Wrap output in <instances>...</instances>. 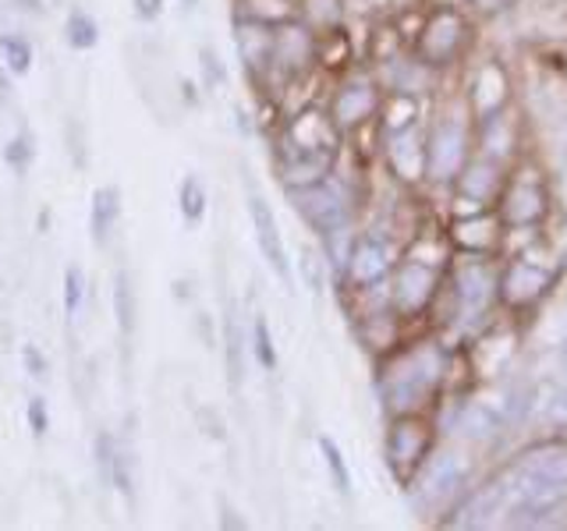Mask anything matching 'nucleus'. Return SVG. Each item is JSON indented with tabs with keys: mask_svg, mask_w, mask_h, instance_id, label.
<instances>
[{
	"mask_svg": "<svg viewBox=\"0 0 567 531\" xmlns=\"http://www.w3.org/2000/svg\"><path fill=\"white\" fill-rule=\"evenodd\" d=\"M280 177L288 188H306L316 181H327L337 156V128L327 114L301 111L280 142Z\"/></svg>",
	"mask_w": 567,
	"mask_h": 531,
	"instance_id": "1",
	"label": "nucleus"
},
{
	"mask_svg": "<svg viewBox=\"0 0 567 531\" xmlns=\"http://www.w3.org/2000/svg\"><path fill=\"white\" fill-rule=\"evenodd\" d=\"M567 500V468L564 465H532L511 486V524H539L557 513Z\"/></svg>",
	"mask_w": 567,
	"mask_h": 531,
	"instance_id": "2",
	"label": "nucleus"
},
{
	"mask_svg": "<svg viewBox=\"0 0 567 531\" xmlns=\"http://www.w3.org/2000/svg\"><path fill=\"white\" fill-rule=\"evenodd\" d=\"M291 202L298 209V217L306 220L319 238H337L348 227V206L341 199V191L330 188L327 181H316L306 188H291Z\"/></svg>",
	"mask_w": 567,
	"mask_h": 531,
	"instance_id": "3",
	"label": "nucleus"
},
{
	"mask_svg": "<svg viewBox=\"0 0 567 531\" xmlns=\"http://www.w3.org/2000/svg\"><path fill=\"white\" fill-rule=\"evenodd\" d=\"M430 454V429L419 418H398L386 436V465L401 482L415 475L422 457Z\"/></svg>",
	"mask_w": 567,
	"mask_h": 531,
	"instance_id": "4",
	"label": "nucleus"
},
{
	"mask_svg": "<svg viewBox=\"0 0 567 531\" xmlns=\"http://www.w3.org/2000/svg\"><path fill=\"white\" fill-rule=\"evenodd\" d=\"M436 379H440V362H436V354H433V351H419V354H412V358H408V365H404V368L398 372V376L390 379V386H386L390 407H394V412H404V404H408V407L419 404V400L436 386Z\"/></svg>",
	"mask_w": 567,
	"mask_h": 531,
	"instance_id": "5",
	"label": "nucleus"
},
{
	"mask_svg": "<svg viewBox=\"0 0 567 531\" xmlns=\"http://www.w3.org/2000/svg\"><path fill=\"white\" fill-rule=\"evenodd\" d=\"M465 167V128L457 121H440L425 146V174L433 181H451Z\"/></svg>",
	"mask_w": 567,
	"mask_h": 531,
	"instance_id": "6",
	"label": "nucleus"
},
{
	"mask_svg": "<svg viewBox=\"0 0 567 531\" xmlns=\"http://www.w3.org/2000/svg\"><path fill=\"white\" fill-rule=\"evenodd\" d=\"M248 217H252V227H256V241H259V252L266 259V266L288 283L291 280V262H288V248H284V235L277 227V217L270 202L262 199V195H248Z\"/></svg>",
	"mask_w": 567,
	"mask_h": 531,
	"instance_id": "7",
	"label": "nucleus"
},
{
	"mask_svg": "<svg viewBox=\"0 0 567 531\" xmlns=\"http://www.w3.org/2000/svg\"><path fill=\"white\" fill-rule=\"evenodd\" d=\"M465 35V22H461L457 11H436L430 22H425L419 35V58L422 64H447L454 58V50Z\"/></svg>",
	"mask_w": 567,
	"mask_h": 531,
	"instance_id": "8",
	"label": "nucleus"
},
{
	"mask_svg": "<svg viewBox=\"0 0 567 531\" xmlns=\"http://www.w3.org/2000/svg\"><path fill=\"white\" fill-rule=\"evenodd\" d=\"M436 266L422 262V259H412L408 266H401L398 273V288H394V298H398V309L401 312H422L430 305V298L436 291Z\"/></svg>",
	"mask_w": 567,
	"mask_h": 531,
	"instance_id": "9",
	"label": "nucleus"
},
{
	"mask_svg": "<svg viewBox=\"0 0 567 531\" xmlns=\"http://www.w3.org/2000/svg\"><path fill=\"white\" fill-rule=\"evenodd\" d=\"M554 283V273L543 270L536 262H511L507 273L501 280V294L511 305H532L546 294V288Z\"/></svg>",
	"mask_w": 567,
	"mask_h": 531,
	"instance_id": "10",
	"label": "nucleus"
},
{
	"mask_svg": "<svg viewBox=\"0 0 567 531\" xmlns=\"http://www.w3.org/2000/svg\"><path fill=\"white\" fill-rule=\"evenodd\" d=\"M316 58V40L301 25H280L274 29V67H280L284 75H298L301 67Z\"/></svg>",
	"mask_w": 567,
	"mask_h": 531,
	"instance_id": "11",
	"label": "nucleus"
},
{
	"mask_svg": "<svg viewBox=\"0 0 567 531\" xmlns=\"http://www.w3.org/2000/svg\"><path fill=\"white\" fill-rule=\"evenodd\" d=\"M504 223L511 227H528L539 223L546 212V191L536 181H514L504 195Z\"/></svg>",
	"mask_w": 567,
	"mask_h": 531,
	"instance_id": "12",
	"label": "nucleus"
},
{
	"mask_svg": "<svg viewBox=\"0 0 567 531\" xmlns=\"http://www.w3.org/2000/svg\"><path fill=\"white\" fill-rule=\"evenodd\" d=\"M507 100V75L501 64H483L475 71L472 82V111L478 114V121H489L501 114V106Z\"/></svg>",
	"mask_w": 567,
	"mask_h": 531,
	"instance_id": "13",
	"label": "nucleus"
},
{
	"mask_svg": "<svg viewBox=\"0 0 567 531\" xmlns=\"http://www.w3.org/2000/svg\"><path fill=\"white\" fill-rule=\"evenodd\" d=\"M386 270H390V256L377 238H365L351 248L348 280L354 283V288H372V283H380L386 277Z\"/></svg>",
	"mask_w": 567,
	"mask_h": 531,
	"instance_id": "14",
	"label": "nucleus"
},
{
	"mask_svg": "<svg viewBox=\"0 0 567 531\" xmlns=\"http://www.w3.org/2000/svg\"><path fill=\"white\" fill-rule=\"evenodd\" d=\"M238 50L252 75H266L274 64V29H266V22L238 25Z\"/></svg>",
	"mask_w": 567,
	"mask_h": 531,
	"instance_id": "15",
	"label": "nucleus"
},
{
	"mask_svg": "<svg viewBox=\"0 0 567 531\" xmlns=\"http://www.w3.org/2000/svg\"><path fill=\"white\" fill-rule=\"evenodd\" d=\"M121 220V188L103 185L93 191V206H89V238L93 244H106L114 235V227Z\"/></svg>",
	"mask_w": 567,
	"mask_h": 531,
	"instance_id": "16",
	"label": "nucleus"
},
{
	"mask_svg": "<svg viewBox=\"0 0 567 531\" xmlns=\"http://www.w3.org/2000/svg\"><path fill=\"white\" fill-rule=\"evenodd\" d=\"M377 103L380 100L372 93V85H365V82L344 85L333 100V121L341 124V128H354V124H362L372 111H377Z\"/></svg>",
	"mask_w": 567,
	"mask_h": 531,
	"instance_id": "17",
	"label": "nucleus"
},
{
	"mask_svg": "<svg viewBox=\"0 0 567 531\" xmlns=\"http://www.w3.org/2000/svg\"><path fill=\"white\" fill-rule=\"evenodd\" d=\"M511 496V482H489L486 489H478L472 500L461 507L457 513L461 518H454L451 524H461V528H468V524H486V521H493L496 513H501V507H504V500Z\"/></svg>",
	"mask_w": 567,
	"mask_h": 531,
	"instance_id": "18",
	"label": "nucleus"
},
{
	"mask_svg": "<svg viewBox=\"0 0 567 531\" xmlns=\"http://www.w3.org/2000/svg\"><path fill=\"white\" fill-rule=\"evenodd\" d=\"M461 478H465V465H461L457 457H443L436 460V465L425 471L422 478V486H419V500L422 503H440L443 496H451L457 486H461Z\"/></svg>",
	"mask_w": 567,
	"mask_h": 531,
	"instance_id": "19",
	"label": "nucleus"
},
{
	"mask_svg": "<svg viewBox=\"0 0 567 531\" xmlns=\"http://www.w3.org/2000/svg\"><path fill=\"white\" fill-rule=\"evenodd\" d=\"M390 164L404 177V181H415V177L425 170V153L419 149V138L412 128L394 132V142H390Z\"/></svg>",
	"mask_w": 567,
	"mask_h": 531,
	"instance_id": "20",
	"label": "nucleus"
},
{
	"mask_svg": "<svg viewBox=\"0 0 567 531\" xmlns=\"http://www.w3.org/2000/svg\"><path fill=\"white\" fill-rule=\"evenodd\" d=\"M457 294H461V305H465L468 312H478L493 298V273L478 262L465 266L457 277Z\"/></svg>",
	"mask_w": 567,
	"mask_h": 531,
	"instance_id": "21",
	"label": "nucleus"
},
{
	"mask_svg": "<svg viewBox=\"0 0 567 531\" xmlns=\"http://www.w3.org/2000/svg\"><path fill=\"white\" fill-rule=\"evenodd\" d=\"M114 315H117L121 336H132L135 319H138V298H135V283L128 270H117L114 277Z\"/></svg>",
	"mask_w": 567,
	"mask_h": 531,
	"instance_id": "22",
	"label": "nucleus"
},
{
	"mask_svg": "<svg viewBox=\"0 0 567 531\" xmlns=\"http://www.w3.org/2000/svg\"><path fill=\"white\" fill-rule=\"evenodd\" d=\"M64 43L71 50H93L100 43V25H96V18L93 14H85L82 8H75L68 14V22H64Z\"/></svg>",
	"mask_w": 567,
	"mask_h": 531,
	"instance_id": "23",
	"label": "nucleus"
},
{
	"mask_svg": "<svg viewBox=\"0 0 567 531\" xmlns=\"http://www.w3.org/2000/svg\"><path fill=\"white\" fill-rule=\"evenodd\" d=\"M177 209L188 227H199L206 217V188L199 185V177H185L182 188H177Z\"/></svg>",
	"mask_w": 567,
	"mask_h": 531,
	"instance_id": "24",
	"label": "nucleus"
},
{
	"mask_svg": "<svg viewBox=\"0 0 567 531\" xmlns=\"http://www.w3.org/2000/svg\"><path fill=\"white\" fill-rule=\"evenodd\" d=\"M0 58H4L8 71L11 75H29L32 67V43L25 40V35H11V32H0Z\"/></svg>",
	"mask_w": 567,
	"mask_h": 531,
	"instance_id": "25",
	"label": "nucleus"
},
{
	"mask_svg": "<svg viewBox=\"0 0 567 531\" xmlns=\"http://www.w3.org/2000/svg\"><path fill=\"white\" fill-rule=\"evenodd\" d=\"M457 429L472 439H486L501 429V418H496V412H489L486 404H468L465 415H461V421H457Z\"/></svg>",
	"mask_w": 567,
	"mask_h": 531,
	"instance_id": "26",
	"label": "nucleus"
},
{
	"mask_svg": "<svg viewBox=\"0 0 567 531\" xmlns=\"http://www.w3.org/2000/svg\"><path fill=\"white\" fill-rule=\"evenodd\" d=\"M319 454H323V460H327V471H330V478H333V486L341 489V492H348L351 489V475H348V465H344V454H341V447L330 439V436H319Z\"/></svg>",
	"mask_w": 567,
	"mask_h": 531,
	"instance_id": "27",
	"label": "nucleus"
},
{
	"mask_svg": "<svg viewBox=\"0 0 567 531\" xmlns=\"http://www.w3.org/2000/svg\"><path fill=\"white\" fill-rule=\"evenodd\" d=\"M386 128L390 132H404V128H412L415 124V117H419V103L412 100V96H404V93H398V96H390V103H386Z\"/></svg>",
	"mask_w": 567,
	"mask_h": 531,
	"instance_id": "28",
	"label": "nucleus"
},
{
	"mask_svg": "<svg viewBox=\"0 0 567 531\" xmlns=\"http://www.w3.org/2000/svg\"><path fill=\"white\" fill-rule=\"evenodd\" d=\"M493 188H496V174H493L489 164H472L465 170V195H472V202L489 199Z\"/></svg>",
	"mask_w": 567,
	"mask_h": 531,
	"instance_id": "29",
	"label": "nucleus"
},
{
	"mask_svg": "<svg viewBox=\"0 0 567 531\" xmlns=\"http://www.w3.org/2000/svg\"><path fill=\"white\" fill-rule=\"evenodd\" d=\"M82 301H85V273H82V266H68L64 270V315L79 319Z\"/></svg>",
	"mask_w": 567,
	"mask_h": 531,
	"instance_id": "30",
	"label": "nucleus"
},
{
	"mask_svg": "<svg viewBox=\"0 0 567 531\" xmlns=\"http://www.w3.org/2000/svg\"><path fill=\"white\" fill-rule=\"evenodd\" d=\"M32 156H35V142L22 132V135H14L8 146H4V164L18 174H25L29 164H32Z\"/></svg>",
	"mask_w": 567,
	"mask_h": 531,
	"instance_id": "31",
	"label": "nucleus"
},
{
	"mask_svg": "<svg viewBox=\"0 0 567 531\" xmlns=\"http://www.w3.org/2000/svg\"><path fill=\"white\" fill-rule=\"evenodd\" d=\"M252 351H256V362L262 368H277V347H274L270 326H266L262 315L256 319V326H252Z\"/></svg>",
	"mask_w": 567,
	"mask_h": 531,
	"instance_id": "32",
	"label": "nucleus"
},
{
	"mask_svg": "<svg viewBox=\"0 0 567 531\" xmlns=\"http://www.w3.org/2000/svg\"><path fill=\"white\" fill-rule=\"evenodd\" d=\"M224 341H227V372H230V386H238V383H241V330H238L235 319H227Z\"/></svg>",
	"mask_w": 567,
	"mask_h": 531,
	"instance_id": "33",
	"label": "nucleus"
},
{
	"mask_svg": "<svg viewBox=\"0 0 567 531\" xmlns=\"http://www.w3.org/2000/svg\"><path fill=\"white\" fill-rule=\"evenodd\" d=\"M457 227H465V230H457V241L472 244L475 252H478V248H489L493 238H496V230H493L489 220H465V223H457Z\"/></svg>",
	"mask_w": 567,
	"mask_h": 531,
	"instance_id": "34",
	"label": "nucleus"
},
{
	"mask_svg": "<svg viewBox=\"0 0 567 531\" xmlns=\"http://www.w3.org/2000/svg\"><path fill=\"white\" fill-rule=\"evenodd\" d=\"M114 450H117V439L111 433H100L96 442H93V457H96V468H100V478L106 482L111 478V465H114Z\"/></svg>",
	"mask_w": 567,
	"mask_h": 531,
	"instance_id": "35",
	"label": "nucleus"
},
{
	"mask_svg": "<svg viewBox=\"0 0 567 531\" xmlns=\"http://www.w3.org/2000/svg\"><path fill=\"white\" fill-rule=\"evenodd\" d=\"M25 418H29L32 436L43 439L50 433V407H47V397H32L29 407H25Z\"/></svg>",
	"mask_w": 567,
	"mask_h": 531,
	"instance_id": "36",
	"label": "nucleus"
},
{
	"mask_svg": "<svg viewBox=\"0 0 567 531\" xmlns=\"http://www.w3.org/2000/svg\"><path fill=\"white\" fill-rule=\"evenodd\" d=\"M22 365H25V372L32 379H47L50 376V362H47V354L35 347V344H25L22 347Z\"/></svg>",
	"mask_w": 567,
	"mask_h": 531,
	"instance_id": "37",
	"label": "nucleus"
},
{
	"mask_svg": "<svg viewBox=\"0 0 567 531\" xmlns=\"http://www.w3.org/2000/svg\"><path fill=\"white\" fill-rule=\"evenodd\" d=\"M132 4H135V18H138V22H156L167 0H132Z\"/></svg>",
	"mask_w": 567,
	"mask_h": 531,
	"instance_id": "38",
	"label": "nucleus"
},
{
	"mask_svg": "<svg viewBox=\"0 0 567 531\" xmlns=\"http://www.w3.org/2000/svg\"><path fill=\"white\" fill-rule=\"evenodd\" d=\"M203 75H209L206 85H220L224 82V67H220L217 53H213V50H203Z\"/></svg>",
	"mask_w": 567,
	"mask_h": 531,
	"instance_id": "39",
	"label": "nucleus"
},
{
	"mask_svg": "<svg viewBox=\"0 0 567 531\" xmlns=\"http://www.w3.org/2000/svg\"><path fill=\"white\" fill-rule=\"evenodd\" d=\"M11 4H14L18 11H25V14H43V11H47L43 0H11Z\"/></svg>",
	"mask_w": 567,
	"mask_h": 531,
	"instance_id": "40",
	"label": "nucleus"
},
{
	"mask_svg": "<svg viewBox=\"0 0 567 531\" xmlns=\"http://www.w3.org/2000/svg\"><path fill=\"white\" fill-rule=\"evenodd\" d=\"M475 4L493 14V11H507V8L514 4V0H475Z\"/></svg>",
	"mask_w": 567,
	"mask_h": 531,
	"instance_id": "41",
	"label": "nucleus"
},
{
	"mask_svg": "<svg viewBox=\"0 0 567 531\" xmlns=\"http://www.w3.org/2000/svg\"><path fill=\"white\" fill-rule=\"evenodd\" d=\"M230 513H235V510L224 507V518H220V524H224V528H245V521H241V518H230Z\"/></svg>",
	"mask_w": 567,
	"mask_h": 531,
	"instance_id": "42",
	"label": "nucleus"
},
{
	"mask_svg": "<svg viewBox=\"0 0 567 531\" xmlns=\"http://www.w3.org/2000/svg\"><path fill=\"white\" fill-rule=\"evenodd\" d=\"M560 365H564V372H567V333H564V344H560Z\"/></svg>",
	"mask_w": 567,
	"mask_h": 531,
	"instance_id": "43",
	"label": "nucleus"
}]
</instances>
